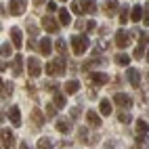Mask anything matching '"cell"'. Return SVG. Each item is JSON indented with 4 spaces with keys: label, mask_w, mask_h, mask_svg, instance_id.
<instances>
[{
    "label": "cell",
    "mask_w": 149,
    "mask_h": 149,
    "mask_svg": "<svg viewBox=\"0 0 149 149\" xmlns=\"http://www.w3.org/2000/svg\"><path fill=\"white\" fill-rule=\"evenodd\" d=\"M8 120H11L13 126H21V111H19V107L8 109Z\"/></svg>",
    "instance_id": "12"
},
{
    "label": "cell",
    "mask_w": 149,
    "mask_h": 149,
    "mask_svg": "<svg viewBox=\"0 0 149 149\" xmlns=\"http://www.w3.org/2000/svg\"><path fill=\"white\" fill-rule=\"evenodd\" d=\"M63 91H65L67 95H76L78 91H80V82H78V80H69V82H65Z\"/></svg>",
    "instance_id": "16"
},
{
    "label": "cell",
    "mask_w": 149,
    "mask_h": 149,
    "mask_svg": "<svg viewBox=\"0 0 149 149\" xmlns=\"http://www.w3.org/2000/svg\"><path fill=\"white\" fill-rule=\"evenodd\" d=\"M4 69H6V65H4V63H0V72H4Z\"/></svg>",
    "instance_id": "45"
},
{
    "label": "cell",
    "mask_w": 149,
    "mask_h": 149,
    "mask_svg": "<svg viewBox=\"0 0 149 149\" xmlns=\"http://www.w3.org/2000/svg\"><path fill=\"white\" fill-rule=\"evenodd\" d=\"M113 101L120 105V107H130V105H132V99L128 97V95H124V93H116Z\"/></svg>",
    "instance_id": "14"
},
{
    "label": "cell",
    "mask_w": 149,
    "mask_h": 149,
    "mask_svg": "<svg viewBox=\"0 0 149 149\" xmlns=\"http://www.w3.org/2000/svg\"><path fill=\"white\" fill-rule=\"evenodd\" d=\"M80 139H82V141H86V130H84V128H80Z\"/></svg>",
    "instance_id": "43"
},
{
    "label": "cell",
    "mask_w": 149,
    "mask_h": 149,
    "mask_svg": "<svg viewBox=\"0 0 149 149\" xmlns=\"http://www.w3.org/2000/svg\"><path fill=\"white\" fill-rule=\"evenodd\" d=\"M72 13H76V15H82V8H80V2H74V4H72Z\"/></svg>",
    "instance_id": "35"
},
{
    "label": "cell",
    "mask_w": 149,
    "mask_h": 149,
    "mask_svg": "<svg viewBox=\"0 0 149 149\" xmlns=\"http://www.w3.org/2000/svg\"><path fill=\"white\" fill-rule=\"evenodd\" d=\"M46 113H48V116H55V105H53V103L46 105Z\"/></svg>",
    "instance_id": "38"
},
{
    "label": "cell",
    "mask_w": 149,
    "mask_h": 149,
    "mask_svg": "<svg viewBox=\"0 0 149 149\" xmlns=\"http://www.w3.org/2000/svg\"><path fill=\"white\" fill-rule=\"evenodd\" d=\"M27 91H29V93H32V95H34V93H36V86H34L32 82H27Z\"/></svg>",
    "instance_id": "40"
},
{
    "label": "cell",
    "mask_w": 149,
    "mask_h": 149,
    "mask_svg": "<svg viewBox=\"0 0 149 149\" xmlns=\"http://www.w3.org/2000/svg\"><path fill=\"white\" fill-rule=\"evenodd\" d=\"M51 51H53L51 38H42V40H40V53H42L44 57H48V55H51Z\"/></svg>",
    "instance_id": "18"
},
{
    "label": "cell",
    "mask_w": 149,
    "mask_h": 149,
    "mask_svg": "<svg viewBox=\"0 0 149 149\" xmlns=\"http://www.w3.org/2000/svg\"><path fill=\"white\" fill-rule=\"evenodd\" d=\"M118 0H105V4H103V11H105V15L107 17H111V15H116L118 13Z\"/></svg>",
    "instance_id": "13"
},
{
    "label": "cell",
    "mask_w": 149,
    "mask_h": 149,
    "mask_svg": "<svg viewBox=\"0 0 149 149\" xmlns=\"http://www.w3.org/2000/svg\"><path fill=\"white\" fill-rule=\"evenodd\" d=\"M88 46H91V40H88L86 34H74L72 36V51L76 55H84L88 51Z\"/></svg>",
    "instance_id": "1"
},
{
    "label": "cell",
    "mask_w": 149,
    "mask_h": 149,
    "mask_svg": "<svg viewBox=\"0 0 149 149\" xmlns=\"http://www.w3.org/2000/svg\"><path fill=\"white\" fill-rule=\"evenodd\" d=\"M53 105L55 107H65V95H61V93H55V99H53Z\"/></svg>",
    "instance_id": "24"
},
{
    "label": "cell",
    "mask_w": 149,
    "mask_h": 149,
    "mask_svg": "<svg viewBox=\"0 0 149 149\" xmlns=\"http://www.w3.org/2000/svg\"><path fill=\"white\" fill-rule=\"evenodd\" d=\"M46 74H48V76H63V74H65V57L55 59V61L48 63V65H46Z\"/></svg>",
    "instance_id": "2"
},
{
    "label": "cell",
    "mask_w": 149,
    "mask_h": 149,
    "mask_svg": "<svg viewBox=\"0 0 149 149\" xmlns=\"http://www.w3.org/2000/svg\"><path fill=\"white\" fill-rule=\"evenodd\" d=\"M143 23H145V25H149V2H147V4H143Z\"/></svg>",
    "instance_id": "31"
},
{
    "label": "cell",
    "mask_w": 149,
    "mask_h": 149,
    "mask_svg": "<svg viewBox=\"0 0 149 149\" xmlns=\"http://www.w3.org/2000/svg\"><path fill=\"white\" fill-rule=\"evenodd\" d=\"M109 82V76L107 74H101V72H93L91 74V84H97V86H103Z\"/></svg>",
    "instance_id": "9"
},
{
    "label": "cell",
    "mask_w": 149,
    "mask_h": 149,
    "mask_svg": "<svg viewBox=\"0 0 149 149\" xmlns=\"http://www.w3.org/2000/svg\"><path fill=\"white\" fill-rule=\"evenodd\" d=\"M53 147V141H51V139H40V141H38V149H51Z\"/></svg>",
    "instance_id": "28"
},
{
    "label": "cell",
    "mask_w": 149,
    "mask_h": 149,
    "mask_svg": "<svg viewBox=\"0 0 149 149\" xmlns=\"http://www.w3.org/2000/svg\"><path fill=\"white\" fill-rule=\"evenodd\" d=\"M130 19H132V21H136V23L143 19V6H141V4L132 6V11H130Z\"/></svg>",
    "instance_id": "20"
},
{
    "label": "cell",
    "mask_w": 149,
    "mask_h": 149,
    "mask_svg": "<svg viewBox=\"0 0 149 149\" xmlns=\"http://www.w3.org/2000/svg\"><path fill=\"white\" fill-rule=\"evenodd\" d=\"M21 149H29V147H27V145H25V143H21Z\"/></svg>",
    "instance_id": "46"
},
{
    "label": "cell",
    "mask_w": 149,
    "mask_h": 149,
    "mask_svg": "<svg viewBox=\"0 0 149 149\" xmlns=\"http://www.w3.org/2000/svg\"><path fill=\"white\" fill-rule=\"evenodd\" d=\"M80 8H82V13L95 15V13H97V0H82V2H80Z\"/></svg>",
    "instance_id": "11"
},
{
    "label": "cell",
    "mask_w": 149,
    "mask_h": 149,
    "mask_svg": "<svg viewBox=\"0 0 149 149\" xmlns=\"http://www.w3.org/2000/svg\"><path fill=\"white\" fill-rule=\"evenodd\" d=\"M25 6H27L25 0H11L8 2V11H11V15H23Z\"/></svg>",
    "instance_id": "5"
},
{
    "label": "cell",
    "mask_w": 149,
    "mask_h": 149,
    "mask_svg": "<svg viewBox=\"0 0 149 149\" xmlns=\"http://www.w3.org/2000/svg\"><path fill=\"white\" fill-rule=\"evenodd\" d=\"M118 118H120V122H122V124H124V122H130V113H128V111H122Z\"/></svg>",
    "instance_id": "34"
},
{
    "label": "cell",
    "mask_w": 149,
    "mask_h": 149,
    "mask_svg": "<svg viewBox=\"0 0 149 149\" xmlns=\"http://www.w3.org/2000/svg\"><path fill=\"white\" fill-rule=\"evenodd\" d=\"M128 19H130V13H128L126 8H124V11H120V21H122V23H126Z\"/></svg>",
    "instance_id": "33"
},
{
    "label": "cell",
    "mask_w": 149,
    "mask_h": 149,
    "mask_svg": "<svg viewBox=\"0 0 149 149\" xmlns=\"http://www.w3.org/2000/svg\"><path fill=\"white\" fill-rule=\"evenodd\" d=\"M11 40H13V46L15 48H21L23 46V34H21V29H19V27H13L11 29Z\"/></svg>",
    "instance_id": "10"
},
{
    "label": "cell",
    "mask_w": 149,
    "mask_h": 149,
    "mask_svg": "<svg viewBox=\"0 0 149 149\" xmlns=\"http://www.w3.org/2000/svg\"><path fill=\"white\" fill-rule=\"evenodd\" d=\"M145 59H147V61H149V51H147V57H145Z\"/></svg>",
    "instance_id": "47"
},
{
    "label": "cell",
    "mask_w": 149,
    "mask_h": 149,
    "mask_svg": "<svg viewBox=\"0 0 149 149\" xmlns=\"http://www.w3.org/2000/svg\"><path fill=\"white\" fill-rule=\"evenodd\" d=\"M126 76H128V82H130L134 88H139V84H141V72L134 69V67H130V69L126 72Z\"/></svg>",
    "instance_id": "8"
},
{
    "label": "cell",
    "mask_w": 149,
    "mask_h": 149,
    "mask_svg": "<svg viewBox=\"0 0 149 149\" xmlns=\"http://www.w3.org/2000/svg\"><path fill=\"white\" fill-rule=\"evenodd\" d=\"M2 88H4V82H2V80H0V95H2Z\"/></svg>",
    "instance_id": "44"
},
{
    "label": "cell",
    "mask_w": 149,
    "mask_h": 149,
    "mask_svg": "<svg viewBox=\"0 0 149 149\" xmlns=\"http://www.w3.org/2000/svg\"><path fill=\"white\" fill-rule=\"evenodd\" d=\"M32 120L36 122V126H42L44 124V116H42L40 109H34V111H32Z\"/></svg>",
    "instance_id": "23"
},
{
    "label": "cell",
    "mask_w": 149,
    "mask_h": 149,
    "mask_svg": "<svg viewBox=\"0 0 149 149\" xmlns=\"http://www.w3.org/2000/svg\"><path fill=\"white\" fill-rule=\"evenodd\" d=\"M134 149H149V139H147V136H139Z\"/></svg>",
    "instance_id": "27"
},
{
    "label": "cell",
    "mask_w": 149,
    "mask_h": 149,
    "mask_svg": "<svg viewBox=\"0 0 149 149\" xmlns=\"http://www.w3.org/2000/svg\"><path fill=\"white\" fill-rule=\"evenodd\" d=\"M46 8H48V11H51V13H53V11H57V8H59V6H57V2H48V4H46Z\"/></svg>",
    "instance_id": "39"
},
{
    "label": "cell",
    "mask_w": 149,
    "mask_h": 149,
    "mask_svg": "<svg viewBox=\"0 0 149 149\" xmlns=\"http://www.w3.org/2000/svg\"><path fill=\"white\" fill-rule=\"evenodd\" d=\"M42 25H44V29H46L48 34H55V32H59V23L55 21V19H53L51 15L42 17Z\"/></svg>",
    "instance_id": "7"
},
{
    "label": "cell",
    "mask_w": 149,
    "mask_h": 149,
    "mask_svg": "<svg viewBox=\"0 0 149 149\" xmlns=\"http://www.w3.org/2000/svg\"><path fill=\"white\" fill-rule=\"evenodd\" d=\"M116 63L118 65H128V63H130V57H128V55H124V53H120V55H116Z\"/></svg>",
    "instance_id": "26"
},
{
    "label": "cell",
    "mask_w": 149,
    "mask_h": 149,
    "mask_svg": "<svg viewBox=\"0 0 149 149\" xmlns=\"http://www.w3.org/2000/svg\"><path fill=\"white\" fill-rule=\"evenodd\" d=\"M78 116H80V109L74 107V109H72V118H78Z\"/></svg>",
    "instance_id": "41"
},
{
    "label": "cell",
    "mask_w": 149,
    "mask_h": 149,
    "mask_svg": "<svg viewBox=\"0 0 149 149\" xmlns=\"http://www.w3.org/2000/svg\"><path fill=\"white\" fill-rule=\"evenodd\" d=\"M116 44L120 48H126L128 44H130V34L124 32V29H118L116 32Z\"/></svg>",
    "instance_id": "6"
},
{
    "label": "cell",
    "mask_w": 149,
    "mask_h": 149,
    "mask_svg": "<svg viewBox=\"0 0 149 149\" xmlns=\"http://www.w3.org/2000/svg\"><path fill=\"white\" fill-rule=\"evenodd\" d=\"M134 57L136 59H143V46H136L134 48Z\"/></svg>",
    "instance_id": "37"
},
{
    "label": "cell",
    "mask_w": 149,
    "mask_h": 149,
    "mask_svg": "<svg viewBox=\"0 0 149 149\" xmlns=\"http://www.w3.org/2000/svg\"><path fill=\"white\" fill-rule=\"evenodd\" d=\"M99 107H101V113L103 116H109V113H111V101H109V99H101V105H99Z\"/></svg>",
    "instance_id": "22"
},
{
    "label": "cell",
    "mask_w": 149,
    "mask_h": 149,
    "mask_svg": "<svg viewBox=\"0 0 149 149\" xmlns=\"http://www.w3.org/2000/svg\"><path fill=\"white\" fill-rule=\"evenodd\" d=\"M61 2H65V0H61Z\"/></svg>",
    "instance_id": "49"
},
{
    "label": "cell",
    "mask_w": 149,
    "mask_h": 149,
    "mask_svg": "<svg viewBox=\"0 0 149 149\" xmlns=\"http://www.w3.org/2000/svg\"><path fill=\"white\" fill-rule=\"evenodd\" d=\"M13 84L11 82H8V84H4V91H2V95H0V97H8V95H13Z\"/></svg>",
    "instance_id": "32"
},
{
    "label": "cell",
    "mask_w": 149,
    "mask_h": 149,
    "mask_svg": "<svg viewBox=\"0 0 149 149\" xmlns=\"http://www.w3.org/2000/svg\"><path fill=\"white\" fill-rule=\"evenodd\" d=\"M59 21H61V25H69V23H72V17H69L67 8H59Z\"/></svg>",
    "instance_id": "21"
},
{
    "label": "cell",
    "mask_w": 149,
    "mask_h": 149,
    "mask_svg": "<svg viewBox=\"0 0 149 149\" xmlns=\"http://www.w3.org/2000/svg\"><path fill=\"white\" fill-rule=\"evenodd\" d=\"M13 145H15V134H13V130L2 128V130H0V147H2V149H11Z\"/></svg>",
    "instance_id": "3"
},
{
    "label": "cell",
    "mask_w": 149,
    "mask_h": 149,
    "mask_svg": "<svg viewBox=\"0 0 149 149\" xmlns=\"http://www.w3.org/2000/svg\"><path fill=\"white\" fill-rule=\"evenodd\" d=\"M13 72H15V76H21V74H23V57H21V55L15 57V61H13Z\"/></svg>",
    "instance_id": "19"
},
{
    "label": "cell",
    "mask_w": 149,
    "mask_h": 149,
    "mask_svg": "<svg viewBox=\"0 0 149 149\" xmlns=\"http://www.w3.org/2000/svg\"><path fill=\"white\" fill-rule=\"evenodd\" d=\"M57 130L59 132H63V134H67V132H72V124H69V120L67 118H61V120H57Z\"/></svg>",
    "instance_id": "15"
},
{
    "label": "cell",
    "mask_w": 149,
    "mask_h": 149,
    "mask_svg": "<svg viewBox=\"0 0 149 149\" xmlns=\"http://www.w3.org/2000/svg\"><path fill=\"white\" fill-rule=\"evenodd\" d=\"M147 130H149V124L143 120V118H141V120H136V132L139 134H145Z\"/></svg>",
    "instance_id": "25"
},
{
    "label": "cell",
    "mask_w": 149,
    "mask_h": 149,
    "mask_svg": "<svg viewBox=\"0 0 149 149\" xmlns=\"http://www.w3.org/2000/svg\"><path fill=\"white\" fill-rule=\"evenodd\" d=\"M147 40H149V38L145 34H141V36H139V46H147Z\"/></svg>",
    "instance_id": "36"
},
{
    "label": "cell",
    "mask_w": 149,
    "mask_h": 149,
    "mask_svg": "<svg viewBox=\"0 0 149 149\" xmlns=\"http://www.w3.org/2000/svg\"><path fill=\"white\" fill-rule=\"evenodd\" d=\"M55 46H57V51L61 53V57H65V51H67V46H65V40H63V38H59Z\"/></svg>",
    "instance_id": "30"
},
{
    "label": "cell",
    "mask_w": 149,
    "mask_h": 149,
    "mask_svg": "<svg viewBox=\"0 0 149 149\" xmlns=\"http://www.w3.org/2000/svg\"><path fill=\"white\" fill-rule=\"evenodd\" d=\"M86 120H88V124L95 126V128L101 126V118H99V113H97V111H93V109H91V111H86Z\"/></svg>",
    "instance_id": "17"
},
{
    "label": "cell",
    "mask_w": 149,
    "mask_h": 149,
    "mask_svg": "<svg viewBox=\"0 0 149 149\" xmlns=\"http://www.w3.org/2000/svg\"><path fill=\"white\" fill-rule=\"evenodd\" d=\"M36 2H38V4H40V2H44V0H36Z\"/></svg>",
    "instance_id": "48"
},
{
    "label": "cell",
    "mask_w": 149,
    "mask_h": 149,
    "mask_svg": "<svg viewBox=\"0 0 149 149\" xmlns=\"http://www.w3.org/2000/svg\"><path fill=\"white\" fill-rule=\"evenodd\" d=\"M11 53H13V48H11L8 42H4L2 46H0V55H2V57H11Z\"/></svg>",
    "instance_id": "29"
},
{
    "label": "cell",
    "mask_w": 149,
    "mask_h": 149,
    "mask_svg": "<svg viewBox=\"0 0 149 149\" xmlns=\"http://www.w3.org/2000/svg\"><path fill=\"white\" fill-rule=\"evenodd\" d=\"M27 74L32 76V78H38L42 74V69H40V61H38L36 57H29L27 59Z\"/></svg>",
    "instance_id": "4"
},
{
    "label": "cell",
    "mask_w": 149,
    "mask_h": 149,
    "mask_svg": "<svg viewBox=\"0 0 149 149\" xmlns=\"http://www.w3.org/2000/svg\"><path fill=\"white\" fill-rule=\"evenodd\" d=\"M27 29H29V34H36V32H38L36 25H27Z\"/></svg>",
    "instance_id": "42"
}]
</instances>
